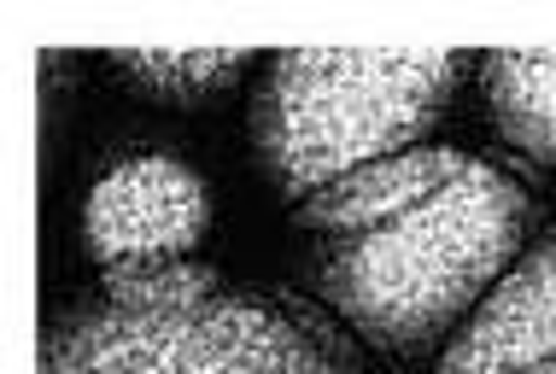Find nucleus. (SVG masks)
Segmentation results:
<instances>
[{"mask_svg": "<svg viewBox=\"0 0 556 374\" xmlns=\"http://www.w3.org/2000/svg\"><path fill=\"white\" fill-rule=\"evenodd\" d=\"M533 199L498 164L463 158L440 193L352 234H323L311 281L340 322L381 351H428L480 293L528 258Z\"/></svg>", "mask_w": 556, "mask_h": 374, "instance_id": "f257e3e1", "label": "nucleus"}, {"mask_svg": "<svg viewBox=\"0 0 556 374\" xmlns=\"http://www.w3.org/2000/svg\"><path fill=\"white\" fill-rule=\"evenodd\" d=\"M36 374H364L299 298L212 281L176 305H94L48 327Z\"/></svg>", "mask_w": 556, "mask_h": 374, "instance_id": "f03ea898", "label": "nucleus"}, {"mask_svg": "<svg viewBox=\"0 0 556 374\" xmlns=\"http://www.w3.org/2000/svg\"><path fill=\"white\" fill-rule=\"evenodd\" d=\"M463 53H281L258 94L264 164L299 205L311 193L410 153L445 117Z\"/></svg>", "mask_w": 556, "mask_h": 374, "instance_id": "7ed1b4c3", "label": "nucleus"}, {"mask_svg": "<svg viewBox=\"0 0 556 374\" xmlns=\"http://www.w3.org/2000/svg\"><path fill=\"white\" fill-rule=\"evenodd\" d=\"M205 222H212V199L200 176L164 153H141L112 164L94 182L83 205V241L106 275H147L200 246Z\"/></svg>", "mask_w": 556, "mask_h": 374, "instance_id": "20e7f679", "label": "nucleus"}, {"mask_svg": "<svg viewBox=\"0 0 556 374\" xmlns=\"http://www.w3.org/2000/svg\"><path fill=\"white\" fill-rule=\"evenodd\" d=\"M556 357V234L480 298L433 374H528Z\"/></svg>", "mask_w": 556, "mask_h": 374, "instance_id": "39448f33", "label": "nucleus"}, {"mask_svg": "<svg viewBox=\"0 0 556 374\" xmlns=\"http://www.w3.org/2000/svg\"><path fill=\"white\" fill-rule=\"evenodd\" d=\"M463 158L469 153H457V146H410V153H393V158L369 164V170L345 176L334 188L311 193L299 205V229H311L323 241V234H352V229H369L381 217H399L410 205H422L428 193H440L463 170Z\"/></svg>", "mask_w": 556, "mask_h": 374, "instance_id": "423d86ee", "label": "nucleus"}, {"mask_svg": "<svg viewBox=\"0 0 556 374\" xmlns=\"http://www.w3.org/2000/svg\"><path fill=\"white\" fill-rule=\"evenodd\" d=\"M486 112L498 134L533 164L556 170V48L545 53H492L480 65Z\"/></svg>", "mask_w": 556, "mask_h": 374, "instance_id": "0eeeda50", "label": "nucleus"}, {"mask_svg": "<svg viewBox=\"0 0 556 374\" xmlns=\"http://www.w3.org/2000/svg\"><path fill=\"white\" fill-rule=\"evenodd\" d=\"M112 65L147 94L170 100V106H193V100L229 88L252 65V53L247 48H117Z\"/></svg>", "mask_w": 556, "mask_h": 374, "instance_id": "6e6552de", "label": "nucleus"}, {"mask_svg": "<svg viewBox=\"0 0 556 374\" xmlns=\"http://www.w3.org/2000/svg\"><path fill=\"white\" fill-rule=\"evenodd\" d=\"M528 374H556V357H551V363H539V369H528Z\"/></svg>", "mask_w": 556, "mask_h": 374, "instance_id": "1a4fd4ad", "label": "nucleus"}]
</instances>
